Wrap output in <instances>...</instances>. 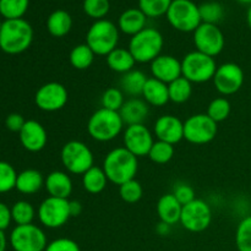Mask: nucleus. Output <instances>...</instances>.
<instances>
[{
    "mask_svg": "<svg viewBox=\"0 0 251 251\" xmlns=\"http://www.w3.org/2000/svg\"><path fill=\"white\" fill-rule=\"evenodd\" d=\"M102 168L108 180L120 186L135 179L139 171V158L124 146L115 147L105 154Z\"/></svg>",
    "mask_w": 251,
    "mask_h": 251,
    "instance_id": "f257e3e1",
    "label": "nucleus"
},
{
    "mask_svg": "<svg viewBox=\"0 0 251 251\" xmlns=\"http://www.w3.org/2000/svg\"><path fill=\"white\" fill-rule=\"evenodd\" d=\"M33 42V28L24 19L5 20L0 29V49L10 55L26 51Z\"/></svg>",
    "mask_w": 251,
    "mask_h": 251,
    "instance_id": "f03ea898",
    "label": "nucleus"
},
{
    "mask_svg": "<svg viewBox=\"0 0 251 251\" xmlns=\"http://www.w3.org/2000/svg\"><path fill=\"white\" fill-rule=\"evenodd\" d=\"M124 125L119 112L100 107L88 119L87 132L96 141L109 142L124 131Z\"/></svg>",
    "mask_w": 251,
    "mask_h": 251,
    "instance_id": "7ed1b4c3",
    "label": "nucleus"
},
{
    "mask_svg": "<svg viewBox=\"0 0 251 251\" xmlns=\"http://www.w3.org/2000/svg\"><path fill=\"white\" fill-rule=\"evenodd\" d=\"M163 46L164 38L161 32L153 27H146L130 38L127 49L136 63L151 64L157 56L161 55Z\"/></svg>",
    "mask_w": 251,
    "mask_h": 251,
    "instance_id": "20e7f679",
    "label": "nucleus"
},
{
    "mask_svg": "<svg viewBox=\"0 0 251 251\" xmlns=\"http://www.w3.org/2000/svg\"><path fill=\"white\" fill-rule=\"evenodd\" d=\"M120 31L115 24L109 20H97L91 25L86 33V44L96 55L107 56L119 43Z\"/></svg>",
    "mask_w": 251,
    "mask_h": 251,
    "instance_id": "39448f33",
    "label": "nucleus"
},
{
    "mask_svg": "<svg viewBox=\"0 0 251 251\" xmlns=\"http://www.w3.org/2000/svg\"><path fill=\"white\" fill-rule=\"evenodd\" d=\"M60 159L65 171L75 176H82L95 166L92 150L78 140H71L61 147Z\"/></svg>",
    "mask_w": 251,
    "mask_h": 251,
    "instance_id": "423d86ee",
    "label": "nucleus"
},
{
    "mask_svg": "<svg viewBox=\"0 0 251 251\" xmlns=\"http://www.w3.org/2000/svg\"><path fill=\"white\" fill-rule=\"evenodd\" d=\"M217 68L215 58L199 50L189 51L181 59V73L191 83H205L213 80Z\"/></svg>",
    "mask_w": 251,
    "mask_h": 251,
    "instance_id": "0eeeda50",
    "label": "nucleus"
},
{
    "mask_svg": "<svg viewBox=\"0 0 251 251\" xmlns=\"http://www.w3.org/2000/svg\"><path fill=\"white\" fill-rule=\"evenodd\" d=\"M167 20L179 32H194L201 24L199 6L191 0H173L167 12Z\"/></svg>",
    "mask_w": 251,
    "mask_h": 251,
    "instance_id": "6e6552de",
    "label": "nucleus"
},
{
    "mask_svg": "<svg viewBox=\"0 0 251 251\" xmlns=\"http://www.w3.org/2000/svg\"><path fill=\"white\" fill-rule=\"evenodd\" d=\"M9 243L14 251H44L48 239L41 227L31 223L16 226L10 233Z\"/></svg>",
    "mask_w": 251,
    "mask_h": 251,
    "instance_id": "1a4fd4ad",
    "label": "nucleus"
},
{
    "mask_svg": "<svg viewBox=\"0 0 251 251\" xmlns=\"http://www.w3.org/2000/svg\"><path fill=\"white\" fill-rule=\"evenodd\" d=\"M212 208L202 199L193 200L183 206L180 225L190 233H201L207 229L212 222Z\"/></svg>",
    "mask_w": 251,
    "mask_h": 251,
    "instance_id": "9d476101",
    "label": "nucleus"
},
{
    "mask_svg": "<svg viewBox=\"0 0 251 251\" xmlns=\"http://www.w3.org/2000/svg\"><path fill=\"white\" fill-rule=\"evenodd\" d=\"M217 123L205 113L190 115L184 122V140L193 145L210 144L217 136Z\"/></svg>",
    "mask_w": 251,
    "mask_h": 251,
    "instance_id": "9b49d317",
    "label": "nucleus"
},
{
    "mask_svg": "<svg viewBox=\"0 0 251 251\" xmlns=\"http://www.w3.org/2000/svg\"><path fill=\"white\" fill-rule=\"evenodd\" d=\"M69 199H59L48 196L38 206L37 216L43 227L56 229L68 223L71 218L69 208Z\"/></svg>",
    "mask_w": 251,
    "mask_h": 251,
    "instance_id": "f8f14e48",
    "label": "nucleus"
},
{
    "mask_svg": "<svg viewBox=\"0 0 251 251\" xmlns=\"http://www.w3.org/2000/svg\"><path fill=\"white\" fill-rule=\"evenodd\" d=\"M194 33V44L196 50L216 58L223 51L226 46V38L223 32L217 25L201 24Z\"/></svg>",
    "mask_w": 251,
    "mask_h": 251,
    "instance_id": "ddd939ff",
    "label": "nucleus"
},
{
    "mask_svg": "<svg viewBox=\"0 0 251 251\" xmlns=\"http://www.w3.org/2000/svg\"><path fill=\"white\" fill-rule=\"evenodd\" d=\"M244 80L245 74L242 66L235 63H225L218 66L212 81L216 90L225 97L239 92Z\"/></svg>",
    "mask_w": 251,
    "mask_h": 251,
    "instance_id": "4468645a",
    "label": "nucleus"
},
{
    "mask_svg": "<svg viewBox=\"0 0 251 251\" xmlns=\"http://www.w3.org/2000/svg\"><path fill=\"white\" fill-rule=\"evenodd\" d=\"M69 100V92L65 86L56 81L47 82L37 90L34 103L43 112H58L63 109Z\"/></svg>",
    "mask_w": 251,
    "mask_h": 251,
    "instance_id": "2eb2a0df",
    "label": "nucleus"
},
{
    "mask_svg": "<svg viewBox=\"0 0 251 251\" xmlns=\"http://www.w3.org/2000/svg\"><path fill=\"white\" fill-rule=\"evenodd\" d=\"M124 147L137 158L146 157L154 144V135L145 124L129 125L123 131Z\"/></svg>",
    "mask_w": 251,
    "mask_h": 251,
    "instance_id": "dca6fc26",
    "label": "nucleus"
},
{
    "mask_svg": "<svg viewBox=\"0 0 251 251\" xmlns=\"http://www.w3.org/2000/svg\"><path fill=\"white\" fill-rule=\"evenodd\" d=\"M153 135L159 141L174 145L184 140V122L172 114L161 115L154 122Z\"/></svg>",
    "mask_w": 251,
    "mask_h": 251,
    "instance_id": "f3484780",
    "label": "nucleus"
},
{
    "mask_svg": "<svg viewBox=\"0 0 251 251\" xmlns=\"http://www.w3.org/2000/svg\"><path fill=\"white\" fill-rule=\"evenodd\" d=\"M150 70H151L152 77L157 78L167 85L183 76L181 60L176 59V56L169 55V54H161L159 56H157L150 64Z\"/></svg>",
    "mask_w": 251,
    "mask_h": 251,
    "instance_id": "a211bd4d",
    "label": "nucleus"
},
{
    "mask_svg": "<svg viewBox=\"0 0 251 251\" xmlns=\"http://www.w3.org/2000/svg\"><path fill=\"white\" fill-rule=\"evenodd\" d=\"M22 147L28 152H39L46 147L48 134L43 125L33 119L26 120L24 127L19 132Z\"/></svg>",
    "mask_w": 251,
    "mask_h": 251,
    "instance_id": "6ab92c4d",
    "label": "nucleus"
},
{
    "mask_svg": "<svg viewBox=\"0 0 251 251\" xmlns=\"http://www.w3.org/2000/svg\"><path fill=\"white\" fill-rule=\"evenodd\" d=\"M44 188L49 196L59 199H69L73 194V179L68 172L53 171L46 176Z\"/></svg>",
    "mask_w": 251,
    "mask_h": 251,
    "instance_id": "aec40b11",
    "label": "nucleus"
},
{
    "mask_svg": "<svg viewBox=\"0 0 251 251\" xmlns=\"http://www.w3.org/2000/svg\"><path fill=\"white\" fill-rule=\"evenodd\" d=\"M119 114L126 126L145 124L146 119L149 118L150 107L144 100L139 97H134L125 100L122 109L119 110Z\"/></svg>",
    "mask_w": 251,
    "mask_h": 251,
    "instance_id": "412c9836",
    "label": "nucleus"
},
{
    "mask_svg": "<svg viewBox=\"0 0 251 251\" xmlns=\"http://www.w3.org/2000/svg\"><path fill=\"white\" fill-rule=\"evenodd\" d=\"M156 208L161 222L167 223L169 226H174L180 222L183 205L176 200V196L172 193L162 195L157 202Z\"/></svg>",
    "mask_w": 251,
    "mask_h": 251,
    "instance_id": "4be33fe9",
    "label": "nucleus"
},
{
    "mask_svg": "<svg viewBox=\"0 0 251 251\" xmlns=\"http://www.w3.org/2000/svg\"><path fill=\"white\" fill-rule=\"evenodd\" d=\"M142 100L152 107H164L171 102L168 85L154 77H149L142 91Z\"/></svg>",
    "mask_w": 251,
    "mask_h": 251,
    "instance_id": "5701e85b",
    "label": "nucleus"
},
{
    "mask_svg": "<svg viewBox=\"0 0 251 251\" xmlns=\"http://www.w3.org/2000/svg\"><path fill=\"white\" fill-rule=\"evenodd\" d=\"M147 16L140 9H127L122 12L118 20V28L127 36H135L136 33L146 28Z\"/></svg>",
    "mask_w": 251,
    "mask_h": 251,
    "instance_id": "b1692460",
    "label": "nucleus"
},
{
    "mask_svg": "<svg viewBox=\"0 0 251 251\" xmlns=\"http://www.w3.org/2000/svg\"><path fill=\"white\" fill-rule=\"evenodd\" d=\"M46 178L37 169H25L17 174L16 190L24 195H33L44 186Z\"/></svg>",
    "mask_w": 251,
    "mask_h": 251,
    "instance_id": "393cba45",
    "label": "nucleus"
},
{
    "mask_svg": "<svg viewBox=\"0 0 251 251\" xmlns=\"http://www.w3.org/2000/svg\"><path fill=\"white\" fill-rule=\"evenodd\" d=\"M105 60H107V65L110 70L114 71V73L122 74V75L134 70L135 64H136V60L134 59L132 54L130 53L129 49L119 48V47L110 51L105 56Z\"/></svg>",
    "mask_w": 251,
    "mask_h": 251,
    "instance_id": "a878e982",
    "label": "nucleus"
},
{
    "mask_svg": "<svg viewBox=\"0 0 251 251\" xmlns=\"http://www.w3.org/2000/svg\"><path fill=\"white\" fill-rule=\"evenodd\" d=\"M71 28H73V17L66 10H55L47 19V29L49 34L55 38L66 36Z\"/></svg>",
    "mask_w": 251,
    "mask_h": 251,
    "instance_id": "bb28decb",
    "label": "nucleus"
},
{
    "mask_svg": "<svg viewBox=\"0 0 251 251\" xmlns=\"http://www.w3.org/2000/svg\"><path fill=\"white\" fill-rule=\"evenodd\" d=\"M147 76L144 71L134 70L129 71V73L124 74L120 78V90L124 92V95L126 93L127 96H130L131 98L139 97L142 96V91H144L145 85H146Z\"/></svg>",
    "mask_w": 251,
    "mask_h": 251,
    "instance_id": "cd10ccee",
    "label": "nucleus"
},
{
    "mask_svg": "<svg viewBox=\"0 0 251 251\" xmlns=\"http://www.w3.org/2000/svg\"><path fill=\"white\" fill-rule=\"evenodd\" d=\"M108 181L109 180H108L102 167L93 166L85 174H82V180H81V183H82V188L88 194L98 195V194L104 191V189L107 188Z\"/></svg>",
    "mask_w": 251,
    "mask_h": 251,
    "instance_id": "c85d7f7f",
    "label": "nucleus"
},
{
    "mask_svg": "<svg viewBox=\"0 0 251 251\" xmlns=\"http://www.w3.org/2000/svg\"><path fill=\"white\" fill-rule=\"evenodd\" d=\"M95 56L96 54L87 44L81 43L71 49L69 54V61L76 70H87L95 61Z\"/></svg>",
    "mask_w": 251,
    "mask_h": 251,
    "instance_id": "c756f323",
    "label": "nucleus"
},
{
    "mask_svg": "<svg viewBox=\"0 0 251 251\" xmlns=\"http://www.w3.org/2000/svg\"><path fill=\"white\" fill-rule=\"evenodd\" d=\"M169 100L176 104H183L190 100L193 95V83L186 80L184 76L176 78L168 85Z\"/></svg>",
    "mask_w": 251,
    "mask_h": 251,
    "instance_id": "7c9ffc66",
    "label": "nucleus"
},
{
    "mask_svg": "<svg viewBox=\"0 0 251 251\" xmlns=\"http://www.w3.org/2000/svg\"><path fill=\"white\" fill-rule=\"evenodd\" d=\"M36 215L37 212L34 210L33 205L31 202H28V201H16L11 207L12 222L16 226L31 225V223H33Z\"/></svg>",
    "mask_w": 251,
    "mask_h": 251,
    "instance_id": "2f4dec72",
    "label": "nucleus"
},
{
    "mask_svg": "<svg viewBox=\"0 0 251 251\" xmlns=\"http://www.w3.org/2000/svg\"><path fill=\"white\" fill-rule=\"evenodd\" d=\"M174 153H176L174 145L156 140L154 144L152 145L147 157L150 158V161L156 164H167L173 159Z\"/></svg>",
    "mask_w": 251,
    "mask_h": 251,
    "instance_id": "473e14b6",
    "label": "nucleus"
},
{
    "mask_svg": "<svg viewBox=\"0 0 251 251\" xmlns=\"http://www.w3.org/2000/svg\"><path fill=\"white\" fill-rule=\"evenodd\" d=\"M28 5L29 0H0V15L5 20L22 19Z\"/></svg>",
    "mask_w": 251,
    "mask_h": 251,
    "instance_id": "72a5a7b5",
    "label": "nucleus"
},
{
    "mask_svg": "<svg viewBox=\"0 0 251 251\" xmlns=\"http://www.w3.org/2000/svg\"><path fill=\"white\" fill-rule=\"evenodd\" d=\"M232 112V104H230L229 100L226 97H218L215 98L210 102L207 107V112L206 114L218 124L221 122H225L226 119H228V117L230 115Z\"/></svg>",
    "mask_w": 251,
    "mask_h": 251,
    "instance_id": "f704fd0d",
    "label": "nucleus"
},
{
    "mask_svg": "<svg viewBox=\"0 0 251 251\" xmlns=\"http://www.w3.org/2000/svg\"><path fill=\"white\" fill-rule=\"evenodd\" d=\"M173 0H139V9L151 19L167 15Z\"/></svg>",
    "mask_w": 251,
    "mask_h": 251,
    "instance_id": "c9c22d12",
    "label": "nucleus"
},
{
    "mask_svg": "<svg viewBox=\"0 0 251 251\" xmlns=\"http://www.w3.org/2000/svg\"><path fill=\"white\" fill-rule=\"evenodd\" d=\"M235 245L238 251H251V215L238 223L235 230Z\"/></svg>",
    "mask_w": 251,
    "mask_h": 251,
    "instance_id": "e433bc0d",
    "label": "nucleus"
},
{
    "mask_svg": "<svg viewBox=\"0 0 251 251\" xmlns=\"http://www.w3.org/2000/svg\"><path fill=\"white\" fill-rule=\"evenodd\" d=\"M119 195L124 202L130 203H136L144 196V188H142L141 183L136 179L126 181L123 185L119 186Z\"/></svg>",
    "mask_w": 251,
    "mask_h": 251,
    "instance_id": "4c0bfd02",
    "label": "nucleus"
},
{
    "mask_svg": "<svg viewBox=\"0 0 251 251\" xmlns=\"http://www.w3.org/2000/svg\"><path fill=\"white\" fill-rule=\"evenodd\" d=\"M199 10H200L201 21L203 24L217 25L225 16V9L217 1L203 2L199 6Z\"/></svg>",
    "mask_w": 251,
    "mask_h": 251,
    "instance_id": "58836bf2",
    "label": "nucleus"
},
{
    "mask_svg": "<svg viewBox=\"0 0 251 251\" xmlns=\"http://www.w3.org/2000/svg\"><path fill=\"white\" fill-rule=\"evenodd\" d=\"M124 103V92L118 87L107 88V90L103 92L102 97H100V104H102V108H105V109L109 110H115V112H119Z\"/></svg>",
    "mask_w": 251,
    "mask_h": 251,
    "instance_id": "ea45409f",
    "label": "nucleus"
},
{
    "mask_svg": "<svg viewBox=\"0 0 251 251\" xmlns=\"http://www.w3.org/2000/svg\"><path fill=\"white\" fill-rule=\"evenodd\" d=\"M83 12L93 20H103L110 10L109 0H83Z\"/></svg>",
    "mask_w": 251,
    "mask_h": 251,
    "instance_id": "a19ab883",
    "label": "nucleus"
},
{
    "mask_svg": "<svg viewBox=\"0 0 251 251\" xmlns=\"http://www.w3.org/2000/svg\"><path fill=\"white\" fill-rule=\"evenodd\" d=\"M17 172L10 163L0 161V194H5L16 188Z\"/></svg>",
    "mask_w": 251,
    "mask_h": 251,
    "instance_id": "79ce46f5",
    "label": "nucleus"
},
{
    "mask_svg": "<svg viewBox=\"0 0 251 251\" xmlns=\"http://www.w3.org/2000/svg\"><path fill=\"white\" fill-rule=\"evenodd\" d=\"M174 196H176V200L181 203V205H186V203L191 202L193 200H195V190H194L193 186L188 183H184V181H179L174 185L173 191H172Z\"/></svg>",
    "mask_w": 251,
    "mask_h": 251,
    "instance_id": "37998d69",
    "label": "nucleus"
},
{
    "mask_svg": "<svg viewBox=\"0 0 251 251\" xmlns=\"http://www.w3.org/2000/svg\"><path fill=\"white\" fill-rule=\"evenodd\" d=\"M44 251H81L80 245L70 238H58L48 243Z\"/></svg>",
    "mask_w": 251,
    "mask_h": 251,
    "instance_id": "c03bdc74",
    "label": "nucleus"
},
{
    "mask_svg": "<svg viewBox=\"0 0 251 251\" xmlns=\"http://www.w3.org/2000/svg\"><path fill=\"white\" fill-rule=\"evenodd\" d=\"M25 123H26V120H25V118L21 114H19V113H11L5 119V126L10 131L20 132L22 127H24Z\"/></svg>",
    "mask_w": 251,
    "mask_h": 251,
    "instance_id": "a18cd8bd",
    "label": "nucleus"
},
{
    "mask_svg": "<svg viewBox=\"0 0 251 251\" xmlns=\"http://www.w3.org/2000/svg\"><path fill=\"white\" fill-rule=\"evenodd\" d=\"M12 222L11 207L4 202H0V230H6Z\"/></svg>",
    "mask_w": 251,
    "mask_h": 251,
    "instance_id": "49530a36",
    "label": "nucleus"
},
{
    "mask_svg": "<svg viewBox=\"0 0 251 251\" xmlns=\"http://www.w3.org/2000/svg\"><path fill=\"white\" fill-rule=\"evenodd\" d=\"M69 208H70V215L71 218L77 217L82 213V205H81L80 201L77 200H70L69 201Z\"/></svg>",
    "mask_w": 251,
    "mask_h": 251,
    "instance_id": "de8ad7c7",
    "label": "nucleus"
},
{
    "mask_svg": "<svg viewBox=\"0 0 251 251\" xmlns=\"http://www.w3.org/2000/svg\"><path fill=\"white\" fill-rule=\"evenodd\" d=\"M156 232H157V234L161 235V237H167V235L171 234L172 226H169V225H167V223L161 222V221H159L158 225L156 226Z\"/></svg>",
    "mask_w": 251,
    "mask_h": 251,
    "instance_id": "09e8293b",
    "label": "nucleus"
},
{
    "mask_svg": "<svg viewBox=\"0 0 251 251\" xmlns=\"http://www.w3.org/2000/svg\"><path fill=\"white\" fill-rule=\"evenodd\" d=\"M7 238L4 230H0V251H6Z\"/></svg>",
    "mask_w": 251,
    "mask_h": 251,
    "instance_id": "8fccbe9b",
    "label": "nucleus"
},
{
    "mask_svg": "<svg viewBox=\"0 0 251 251\" xmlns=\"http://www.w3.org/2000/svg\"><path fill=\"white\" fill-rule=\"evenodd\" d=\"M247 21H248V25H249V28L251 29V5L249 6V10H248Z\"/></svg>",
    "mask_w": 251,
    "mask_h": 251,
    "instance_id": "3c124183",
    "label": "nucleus"
},
{
    "mask_svg": "<svg viewBox=\"0 0 251 251\" xmlns=\"http://www.w3.org/2000/svg\"><path fill=\"white\" fill-rule=\"evenodd\" d=\"M238 2L240 4H247V5H251V0H237Z\"/></svg>",
    "mask_w": 251,
    "mask_h": 251,
    "instance_id": "603ef678",
    "label": "nucleus"
},
{
    "mask_svg": "<svg viewBox=\"0 0 251 251\" xmlns=\"http://www.w3.org/2000/svg\"><path fill=\"white\" fill-rule=\"evenodd\" d=\"M1 25H2V22L0 21V29H1Z\"/></svg>",
    "mask_w": 251,
    "mask_h": 251,
    "instance_id": "864d4df0",
    "label": "nucleus"
}]
</instances>
